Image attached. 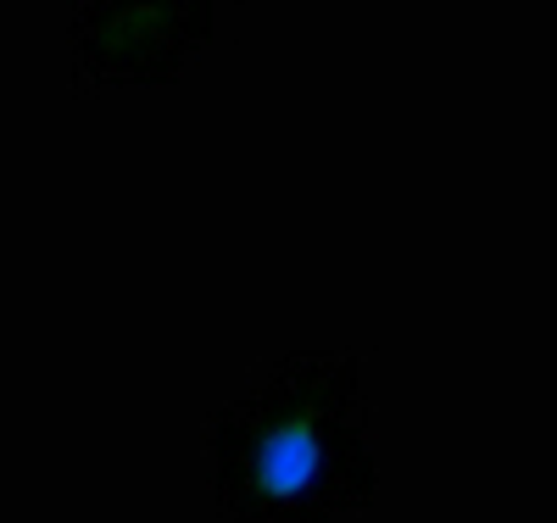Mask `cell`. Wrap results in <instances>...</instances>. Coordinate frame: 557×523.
Returning <instances> with one entry per match:
<instances>
[{"label":"cell","mask_w":557,"mask_h":523,"mask_svg":"<svg viewBox=\"0 0 557 523\" xmlns=\"http://www.w3.org/2000/svg\"><path fill=\"white\" fill-rule=\"evenodd\" d=\"M240 485L262 512H301L335 473V435L318 401H285L251 423L240 446Z\"/></svg>","instance_id":"1"}]
</instances>
